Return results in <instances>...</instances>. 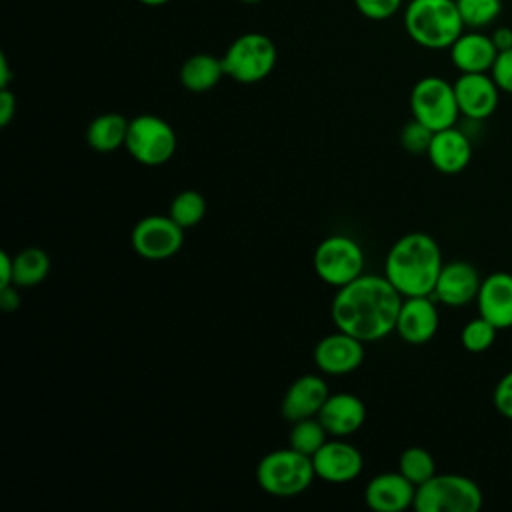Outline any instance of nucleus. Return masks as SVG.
Returning <instances> with one entry per match:
<instances>
[{
  "instance_id": "obj_1",
  "label": "nucleus",
  "mask_w": 512,
  "mask_h": 512,
  "mask_svg": "<svg viewBox=\"0 0 512 512\" xmlns=\"http://www.w3.org/2000/svg\"><path fill=\"white\" fill-rule=\"evenodd\" d=\"M404 296L384 274H362L336 288L330 304L334 326L362 342H378L396 330Z\"/></svg>"
},
{
  "instance_id": "obj_2",
  "label": "nucleus",
  "mask_w": 512,
  "mask_h": 512,
  "mask_svg": "<svg viewBox=\"0 0 512 512\" xmlns=\"http://www.w3.org/2000/svg\"><path fill=\"white\" fill-rule=\"evenodd\" d=\"M438 242L426 232L400 236L384 258V276L404 296H432L442 270Z\"/></svg>"
},
{
  "instance_id": "obj_3",
  "label": "nucleus",
  "mask_w": 512,
  "mask_h": 512,
  "mask_svg": "<svg viewBox=\"0 0 512 512\" xmlns=\"http://www.w3.org/2000/svg\"><path fill=\"white\" fill-rule=\"evenodd\" d=\"M464 28L456 0H410L404 8V30L422 48H450Z\"/></svg>"
},
{
  "instance_id": "obj_4",
  "label": "nucleus",
  "mask_w": 512,
  "mask_h": 512,
  "mask_svg": "<svg viewBox=\"0 0 512 512\" xmlns=\"http://www.w3.org/2000/svg\"><path fill=\"white\" fill-rule=\"evenodd\" d=\"M316 472L312 456L288 448L270 450L256 464L258 486L276 498H292L302 494L314 482Z\"/></svg>"
},
{
  "instance_id": "obj_5",
  "label": "nucleus",
  "mask_w": 512,
  "mask_h": 512,
  "mask_svg": "<svg viewBox=\"0 0 512 512\" xmlns=\"http://www.w3.org/2000/svg\"><path fill=\"white\" fill-rule=\"evenodd\" d=\"M220 58L228 78L238 84H256L272 74L278 50L270 36L262 32H244L230 42Z\"/></svg>"
},
{
  "instance_id": "obj_6",
  "label": "nucleus",
  "mask_w": 512,
  "mask_h": 512,
  "mask_svg": "<svg viewBox=\"0 0 512 512\" xmlns=\"http://www.w3.org/2000/svg\"><path fill=\"white\" fill-rule=\"evenodd\" d=\"M482 506L480 486L462 474H434L416 488V512H478Z\"/></svg>"
},
{
  "instance_id": "obj_7",
  "label": "nucleus",
  "mask_w": 512,
  "mask_h": 512,
  "mask_svg": "<svg viewBox=\"0 0 512 512\" xmlns=\"http://www.w3.org/2000/svg\"><path fill=\"white\" fill-rule=\"evenodd\" d=\"M174 128L156 114H138L128 124L126 152L142 166H162L176 154Z\"/></svg>"
},
{
  "instance_id": "obj_8",
  "label": "nucleus",
  "mask_w": 512,
  "mask_h": 512,
  "mask_svg": "<svg viewBox=\"0 0 512 512\" xmlns=\"http://www.w3.org/2000/svg\"><path fill=\"white\" fill-rule=\"evenodd\" d=\"M312 268L324 284L340 288L364 274V250L352 236H326L312 254Z\"/></svg>"
},
{
  "instance_id": "obj_9",
  "label": "nucleus",
  "mask_w": 512,
  "mask_h": 512,
  "mask_svg": "<svg viewBox=\"0 0 512 512\" xmlns=\"http://www.w3.org/2000/svg\"><path fill=\"white\" fill-rule=\"evenodd\" d=\"M412 118L428 126L432 132L456 126L460 116L454 84L440 76H424L410 90Z\"/></svg>"
},
{
  "instance_id": "obj_10",
  "label": "nucleus",
  "mask_w": 512,
  "mask_h": 512,
  "mask_svg": "<svg viewBox=\"0 0 512 512\" xmlns=\"http://www.w3.org/2000/svg\"><path fill=\"white\" fill-rule=\"evenodd\" d=\"M130 242L134 252L144 260H168L180 252L184 244V228L168 214H150L134 224Z\"/></svg>"
},
{
  "instance_id": "obj_11",
  "label": "nucleus",
  "mask_w": 512,
  "mask_h": 512,
  "mask_svg": "<svg viewBox=\"0 0 512 512\" xmlns=\"http://www.w3.org/2000/svg\"><path fill=\"white\" fill-rule=\"evenodd\" d=\"M312 464L316 478L328 484H348L360 476L364 458L354 444L344 438H332L312 454Z\"/></svg>"
},
{
  "instance_id": "obj_12",
  "label": "nucleus",
  "mask_w": 512,
  "mask_h": 512,
  "mask_svg": "<svg viewBox=\"0 0 512 512\" xmlns=\"http://www.w3.org/2000/svg\"><path fill=\"white\" fill-rule=\"evenodd\" d=\"M364 344L366 342L356 336L336 328V332H330L316 342L312 358L322 374L344 376L358 370L364 362Z\"/></svg>"
},
{
  "instance_id": "obj_13",
  "label": "nucleus",
  "mask_w": 512,
  "mask_h": 512,
  "mask_svg": "<svg viewBox=\"0 0 512 512\" xmlns=\"http://www.w3.org/2000/svg\"><path fill=\"white\" fill-rule=\"evenodd\" d=\"M452 84L458 110L464 118L480 122L494 114L502 90L490 72H462Z\"/></svg>"
},
{
  "instance_id": "obj_14",
  "label": "nucleus",
  "mask_w": 512,
  "mask_h": 512,
  "mask_svg": "<svg viewBox=\"0 0 512 512\" xmlns=\"http://www.w3.org/2000/svg\"><path fill=\"white\" fill-rule=\"evenodd\" d=\"M482 278L478 270L464 260H454L442 266L432 298L444 306L460 308L476 300Z\"/></svg>"
},
{
  "instance_id": "obj_15",
  "label": "nucleus",
  "mask_w": 512,
  "mask_h": 512,
  "mask_svg": "<svg viewBox=\"0 0 512 512\" xmlns=\"http://www.w3.org/2000/svg\"><path fill=\"white\" fill-rule=\"evenodd\" d=\"M440 316L436 300L432 296H408L402 300L396 330L408 344H426L438 332Z\"/></svg>"
},
{
  "instance_id": "obj_16",
  "label": "nucleus",
  "mask_w": 512,
  "mask_h": 512,
  "mask_svg": "<svg viewBox=\"0 0 512 512\" xmlns=\"http://www.w3.org/2000/svg\"><path fill=\"white\" fill-rule=\"evenodd\" d=\"M328 396V384L320 374H302L286 388L280 402V414L288 422L318 416Z\"/></svg>"
},
{
  "instance_id": "obj_17",
  "label": "nucleus",
  "mask_w": 512,
  "mask_h": 512,
  "mask_svg": "<svg viewBox=\"0 0 512 512\" xmlns=\"http://www.w3.org/2000/svg\"><path fill=\"white\" fill-rule=\"evenodd\" d=\"M416 486L402 472H382L368 480L364 502L374 512H402L414 506Z\"/></svg>"
},
{
  "instance_id": "obj_18",
  "label": "nucleus",
  "mask_w": 512,
  "mask_h": 512,
  "mask_svg": "<svg viewBox=\"0 0 512 512\" xmlns=\"http://www.w3.org/2000/svg\"><path fill=\"white\" fill-rule=\"evenodd\" d=\"M476 304L478 314L498 330L512 328V274L502 270L488 274L480 284Z\"/></svg>"
},
{
  "instance_id": "obj_19",
  "label": "nucleus",
  "mask_w": 512,
  "mask_h": 512,
  "mask_svg": "<svg viewBox=\"0 0 512 512\" xmlns=\"http://www.w3.org/2000/svg\"><path fill=\"white\" fill-rule=\"evenodd\" d=\"M318 420L332 438H348L358 432L366 420L364 402L350 392L330 394L318 412Z\"/></svg>"
},
{
  "instance_id": "obj_20",
  "label": "nucleus",
  "mask_w": 512,
  "mask_h": 512,
  "mask_svg": "<svg viewBox=\"0 0 512 512\" xmlns=\"http://www.w3.org/2000/svg\"><path fill=\"white\" fill-rule=\"evenodd\" d=\"M430 164L442 174H458L472 160V142L456 126L434 132L426 152Z\"/></svg>"
},
{
  "instance_id": "obj_21",
  "label": "nucleus",
  "mask_w": 512,
  "mask_h": 512,
  "mask_svg": "<svg viewBox=\"0 0 512 512\" xmlns=\"http://www.w3.org/2000/svg\"><path fill=\"white\" fill-rule=\"evenodd\" d=\"M448 50H450V60L460 74L490 72L498 56V48L494 46L492 36L480 30L462 32Z\"/></svg>"
},
{
  "instance_id": "obj_22",
  "label": "nucleus",
  "mask_w": 512,
  "mask_h": 512,
  "mask_svg": "<svg viewBox=\"0 0 512 512\" xmlns=\"http://www.w3.org/2000/svg\"><path fill=\"white\" fill-rule=\"evenodd\" d=\"M130 120L118 112H104L90 120L86 128V142L94 152H114L124 148Z\"/></svg>"
},
{
  "instance_id": "obj_23",
  "label": "nucleus",
  "mask_w": 512,
  "mask_h": 512,
  "mask_svg": "<svg viewBox=\"0 0 512 512\" xmlns=\"http://www.w3.org/2000/svg\"><path fill=\"white\" fill-rule=\"evenodd\" d=\"M222 76H226L222 58L206 52L188 56L180 66V82L188 92H208Z\"/></svg>"
},
{
  "instance_id": "obj_24",
  "label": "nucleus",
  "mask_w": 512,
  "mask_h": 512,
  "mask_svg": "<svg viewBox=\"0 0 512 512\" xmlns=\"http://www.w3.org/2000/svg\"><path fill=\"white\" fill-rule=\"evenodd\" d=\"M50 272V256L46 250L28 246L14 254V286L34 288L46 280Z\"/></svg>"
},
{
  "instance_id": "obj_25",
  "label": "nucleus",
  "mask_w": 512,
  "mask_h": 512,
  "mask_svg": "<svg viewBox=\"0 0 512 512\" xmlns=\"http://www.w3.org/2000/svg\"><path fill=\"white\" fill-rule=\"evenodd\" d=\"M168 216L184 230L194 228L206 216V198L198 190H182L172 198Z\"/></svg>"
},
{
  "instance_id": "obj_26",
  "label": "nucleus",
  "mask_w": 512,
  "mask_h": 512,
  "mask_svg": "<svg viewBox=\"0 0 512 512\" xmlns=\"http://www.w3.org/2000/svg\"><path fill=\"white\" fill-rule=\"evenodd\" d=\"M326 440H328V432L318 420V416L292 422V428L288 432V446L308 456H312Z\"/></svg>"
},
{
  "instance_id": "obj_27",
  "label": "nucleus",
  "mask_w": 512,
  "mask_h": 512,
  "mask_svg": "<svg viewBox=\"0 0 512 512\" xmlns=\"http://www.w3.org/2000/svg\"><path fill=\"white\" fill-rule=\"evenodd\" d=\"M398 472H402L418 488L436 474V460L426 448L410 446L398 458Z\"/></svg>"
},
{
  "instance_id": "obj_28",
  "label": "nucleus",
  "mask_w": 512,
  "mask_h": 512,
  "mask_svg": "<svg viewBox=\"0 0 512 512\" xmlns=\"http://www.w3.org/2000/svg\"><path fill=\"white\" fill-rule=\"evenodd\" d=\"M462 22L470 30H482L502 12V0H456Z\"/></svg>"
},
{
  "instance_id": "obj_29",
  "label": "nucleus",
  "mask_w": 512,
  "mask_h": 512,
  "mask_svg": "<svg viewBox=\"0 0 512 512\" xmlns=\"http://www.w3.org/2000/svg\"><path fill=\"white\" fill-rule=\"evenodd\" d=\"M496 332H498V328L478 314V318H472L470 322L464 324V328L460 332V342L468 352L480 354V352H486L494 344Z\"/></svg>"
},
{
  "instance_id": "obj_30",
  "label": "nucleus",
  "mask_w": 512,
  "mask_h": 512,
  "mask_svg": "<svg viewBox=\"0 0 512 512\" xmlns=\"http://www.w3.org/2000/svg\"><path fill=\"white\" fill-rule=\"evenodd\" d=\"M432 136H434V132L428 126H424L422 122L412 118L400 130V144L410 154H426L428 146L432 142Z\"/></svg>"
},
{
  "instance_id": "obj_31",
  "label": "nucleus",
  "mask_w": 512,
  "mask_h": 512,
  "mask_svg": "<svg viewBox=\"0 0 512 512\" xmlns=\"http://www.w3.org/2000/svg\"><path fill=\"white\" fill-rule=\"evenodd\" d=\"M404 0H354L356 10L368 20H388L400 8Z\"/></svg>"
},
{
  "instance_id": "obj_32",
  "label": "nucleus",
  "mask_w": 512,
  "mask_h": 512,
  "mask_svg": "<svg viewBox=\"0 0 512 512\" xmlns=\"http://www.w3.org/2000/svg\"><path fill=\"white\" fill-rule=\"evenodd\" d=\"M490 74L502 92L512 94V48L498 52Z\"/></svg>"
},
{
  "instance_id": "obj_33",
  "label": "nucleus",
  "mask_w": 512,
  "mask_h": 512,
  "mask_svg": "<svg viewBox=\"0 0 512 512\" xmlns=\"http://www.w3.org/2000/svg\"><path fill=\"white\" fill-rule=\"evenodd\" d=\"M492 400H494V408L498 410V414L512 420V370H508L498 380Z\"/></svg>"
},
{
  "instance_id": "obj_34",
  "label": "nucleus",
  "mask_w": 512,
  "mask_h": 512,
  "mask_svg": "<svg viewBox=\"0 0 512 512\" xmlns=\"http://www.w3.org/2000/svg\"><path fill=\"white\" fill-rule=\"evenodd\" d=\"M16 116V96L10 88H0V126L6 128Z\"/></svg>"
},
{
  "instance_id": "obj_35",
  "label": "nucleus",
  "mask_w": 512,
  "mask_h": 512,
  "mask_svg": "<svg viewBox=\"0 0 512 512\" xmlns=\"http://www.w3.org/2000/svg\"><path fill=\"white\" fill-rule=\"evenodd\" d=\"M20 306V292H18V286L10 284V286H4L0 288V308L4 312H14L18 310Z\"/></svg>"
},
{
  "instance_id": "obj_36",
  "label": "nucleus",
  "mask_w": 512,
  "mask_h": 512,
  "mask_svg": "<svg viewBox=\"0 0 512 512\" xmlns=\"http://www.w3.org/2000/svg\"><path fill=\"white\" fill-rule=\"evenodd\" d=\"M14 284V256L0 252V288Z\"/></svg>"
},
{
  "instance_id": "obj_37",
  "label": "nucleus",
  "mask_w": 512,
  "mask_h": 512,
  "mask_svg": "<svg viewBox=\"0 0 512 512\" xmlns=\"http://www.w3.org/2000/svg\"><path fill=\"white\" fill-rule=\"evenodd\" d=\"M490 36H492V42L498 48V52L512 48V28L510 26H498Z\"/></svg>"
},
{
  "instance_id": "obj_38",
  "label": "nucleus",
  "mask_w": 512,
  "mask_h": 512,
  "mask_svg": "<svg viewBox=\"0 0 512 512\" xmlns=\"http://www.w3.org/2000/svg\"><path fill=\"white\" fill-rule=\"evenodd\" d=\"M10 80H12V72H10L8 58L0 54V88H10Z\"/></svg>"
},
{
  "instance_id": "obj_39",
  "label": "nucleus",
  "mask_w": 512,
  "mask_h": 512,
  "mask_svg": "<svg viewBox=\"0 0 512 512\" xmlns=\"http://www.w3.org/2000/svg\"><path fill=\"white\" fill-rule=\"evenodd\" d=\"M140 4H144V6H152V8H156V6H164V4H168L170 0H138Z\"/></svg>"
},
{
  "instance_id": "obj_40",
  "label": "nucleus",
  "mask_w": 512,
  "mask_h": 512,
  "mask_svg": "<svg viewBox=\"0 0 512 512\" xmlns=\"http://www.w3.org/2000/svg\"><path fill=\"white\" fill-rule=\"evenodd\" d=\"M240 2H244V4H258V2H262V0H240Z\"/></svg>"
}]
</instances>
